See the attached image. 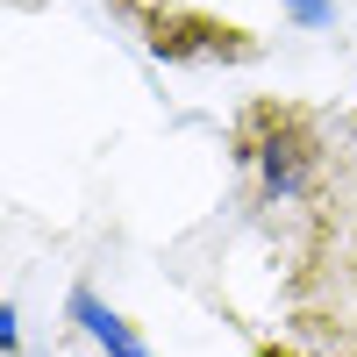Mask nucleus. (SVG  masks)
<instances>
[{"instance_id": "1", "label": "nucleus", "mask_w": 357, "mask_h": 357, "mask_svg": "<svg viewBox=\"0 0 357 357\" xmlns=\"http://www.w3.org/2000/svg\"><path fill=\"white\" fill-rule=\"evenodd\" d=\"M72 314H79V321H86V329H93V336H100L114 357H143V343H136V336L122 329V321H114V314L93 301V293H72Z\"/></svg>"}]
</instances>
